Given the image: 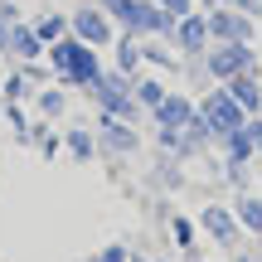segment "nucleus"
<instances>
[{
    "mask_svg": "<svg viewBox=\"0 0 262 262\" xmlns=\"http://www.w3.org/2000/svg\"><path fill=\"white\" fill-rule=\"evenodd\" d=\"M49 68H54L58 88H93L97 73H102V63H97L93 44H83V39H58V44H49Z\"/></svg>",
    "mask_w": 262,
    "mask_h": 262,
    "instance_id": "nucleus-1",
    "label": "nucleus"
},
{
    "mask_svg": "<svg viewBox=\"0 0 262 262\" xmlns=\"http://www.w3.org/2000/svg\"><path fill=\"white\" fill-rule=\"evenodd\" d=\"M88 93L97 97L102 117H122V122H131V117L141 112V102H136V93H131V78L126 73H97V83L88 88Z\"/></svg>",
    "mask_w": 262,
    "mask_h": 262,
    "instance_id": "nucleus-2",
    "label": "nucleus"
},
{
    "mask_svg": "<svg viewBox=\"0 0 262 262\" xmlns=\"http://www.w3.org/2000/svg\"><path fill=\"white\" fill-rule=\"evenodd\" d=\"M199 122H204L214 136H228V131H238V126H248V112L233 102V93H209L204 97V107H199Z\"/></svg>",
    "mask_w": 262,
    "mask_h": 262,
    "instance_id": "nucleus-3",
    "label": "nucleus"
},
{
    "mask_svg": "<svg viewBox=\"0 0 262 262\" xmlns=\"http://www.w3.org/2000/svg\"><path fill=\"white\" fill-rule=\"evenodd\" d=\"M68 29H73L83 44H93V49H97V44H112V39H117V34H112V15H107L102 5H83L73 19H68Z\"/></svg>",
    "mask_w": 262,
    "mask_h": 262,
    "instance_id": "nucleus-4",
    "label": "nucleus"
},
{
    "mask_svg": "<svg viewBox=\"0 0 262 262\" xmlns=\"http://www.w3.org/2000/svg\"><path fill=\"white\" fill-rule=\"evenodd\" d=\"M136 146H141V136L122 122V117H102V131H97V150H107V156H131Z\"/></svg>",
    "mask_w": 262,
    "mask_h": 262,
    "instance_id": "nucleus-5",
    "label": "nucleus"
},
{
    "mask_svg": "<svg viewBox=\"0 0 262 262\" xmlns=\"http://www.w3.org/2000/svg\"><path fill=\"white\" fill-rule=\"evenodd\" d=\"M199 228H204L209 238H219V243H238V233H243V224H238V214L233 209H224V204H209L204 214H199Z\"/></svg>",
    "mask_w": 262,
    "mask_h": 262,
    "instance_id": "nucleus-6",
    "label": "nucleus"
},
{
    "mask_svg": "<svg viewBox=\"0 0 262 262\" xmlns=\"http://www.w3.org/2000/svg\"><path fill=\"white\" fill-rule=\"evenodd\" d=\"M209 68H214V78H238V73L253 68V54H248V44H233V39H228L224 49L209 54Z\"/></svg>",
    "mask_w": 262,
    "mask_h": 262,
    "instance_id": "nucleus-7",
    "label": "nucleus"
},
{
    "mask_svg": "<svg viewBox=\"0 0 262 262\" xmlns=\"http://www.w3.org/2000/svg\"><path fill=\"white\" fill-rule=\"evenodd\" d=\"M5 54H15L19 63H34V58L44 54V39L34 34V25H19V19H15V25H10V44H5Z\"/></svg>",
    "mask_w": 262,
    "mask_h": 262,
    "instance_id": "nucleus-8",
    "label": "nucleus"
},
{
    "mask_svg": "<svg viewBox=\"0 0 262 262\" xmlns=\"http://www.w3.org/2000/svg\"><path fill=\"white\" fill-rule=\"evenodd\" d=\"M175 44L185 49V54H199V49L209 44V19H199V15L175 19Z\"/></svg>",
    "mask_w": 262,
    "mask_h": 262,
    "instance_id": "nucleus-9",
    "label": "nucleus"
},
{
    "mask_svg": "<svg viewBox=\"0 0 262 262\" xmlns=\"http://www.w3.org/2000/svg\"><path fill=\"white\" fill-rule=\"evenodd\" d=\"M194 117H199V112H194V102H185V97H170V93H165V102L156 107V122H160V126H170V131H185Z\"/></svg>",
    "mask_w": 262,
    "mask_h": 262,
    "instance_id": "nucleus-10",
    "label": "nucleus"
},
{
    "mask_svg": "<svg viewBox=\"0 0 262 262\" xmlns=\"http://www.w3.org/2000/svg\"><path fill=\"white\" fill-rule=\"evenodd\" d=\"M209 34H219V39H233V44H248V39H253V25H248L243 15L214 10V19H209Z\"/></svg>",
    "mask_w": 262,
    "mask_h": 262,
    "instance_id": "nucleus-11",
    "label": "nucleus"
},
{
    "mask_svg": "<svg viewBox=\"0 0 262 262\" xmlns=\"http://www.w3.org/2000/svg\"><path fill=\"white\" fill-rule=\"evenodd\" d=\"M228 93H233V102L243 107V112H257V107H262V93H257V83H253L248 73L228 78Z\"/></svg>",
    "mask_w": 262,
    "mask_h": 262,
    "instance_id": "nucleus-12",
    "label": "nucleus"
},
{
    "mask_svg": "<svg viewBox=\"0 0 262 262\" xmlns=\"http://www.w3.org/2000/svg\"><path fill=\"white\" fill-rule=\"evenodd\" d=\"M63 150L73 160H93L97 156V136H93V131H83V126H73V131H63Z\"/></svg>",
    "mask_w": 262,
    "mask_h": 262,
    "instance_id": "nucleus-13",
    "label": "nucleus"
},
{
    "mask_svg": "<svg viewBox=\"0 0 262 262\" xmlns=\"http://www.w3.org/2000/svg\"><path fill=\"white\" fill-rule=\"evenodd\" d=\"M233 214H238V224H243L248 233H262V199L257 194H243L233 204Z\"/></svg>",
    "mask_w": 262,
    "mask_h": 262,
    "instance_id": "nucleus-14",
    "label": "nucleus"
},
{
    "mask_svg": "<svg viewBox=\"0 0 262 262\" xmlns=\"http://www.w3.org/2000/svg\"><path fill=\"white\" fill-rule=\"evenodd\" d=\"M228 160H233V165H243V160L248 156H253V150H257V141H253V131H248V126H238V131H228Z\"/></svg>",
    "mask_w": 262,
    "mask_h": 262,
    "instance_id": "nucleus-15",
    "label": "nucleus"
},
{
    "mask_svg": "<svg viewBox=\"0 0 262 262\" xmlns=\"http://www.w3.org/2000/svg\"><path fill=\"white\" fill-rule=\"evenodd\" d=\"M131 93H136V102H141V107H150V112L165 102V88H160L156 78H141V83H131Z\"/></svg>",
    "mask_w": 262,
    "mask_h": 262,
    "instance_id": "nucleus-16",
    "label": "nucleus"
},
{
    "mask_svg": "<svg viewBox=\"0 0 262 262\" xmlns=\"http://www.w3.org/2000/svg\"><path fill=\"white\" fill-rule=\"evenodd\" d=\"M34 34L44 39V49H49V44H58V39L68 34V19H63V15H44V19L34 25Z\"/></svg>",
    "mask_w": 262,
    "mask_h": 262,
    "instance_id": "nucleus-17",
    "label": "nucleus"
},
{
    "mask_svg": "<svg viewBox=\"0 0 262 262\" xmlns=\"http://www.w3.org/2000/svg\"><path fill=\"white\" fill-rule=\"evenodd\" d=\"M117 63H122V73L131 78V73H136V63H141V44H136V39H117Z\"/></svg>",
    "mask_w": 262,
    "mask_h": 262,
    "instance_id": "nucleus-18",
    "label": "nucleus"
},
{
    "mask_svg": "<svg viewBox=\"0 0 262 262\" xmlns=\"http://www.w3.org/2000/svg\"><path fill=\"white\" fill-rule=\"evenodd\" d=\"M68 107V88H49V93H39V112L44 117H63Z\"/></svg>",
    "mask_w": 262,
    "mask_h": 262,
    "instance_id": "nucleus-19",
    "label": "nucleus"
},
{
    "mask_svg": "<svg viewBox=\"0 0 262 262\" xmlns=\"http://www.w3.org/2000/svg\"><path fill=\"white\" fill-rule=\"evenodd\" d=\"M170 233H175V243L185 248V253H189V248H194V224H189L185 214H175V219H170Z\"/></svg>",
    "mask_w": 262,
    "mask_h": 262,
    "instance_id": "nucleus-20",
    "label": "nucleus"
},
{
    "mask_svg": "<svg viewBox=\"0 0 262 262\" xmlns=\"http://www.w3.org/2000/svg\"><path fill=\"white\" fill-rule=\"evenodd\" d=\"M25 93H29V78H25V68H15V73L5 78V102H19Z\"/></svg>",
    "mask_w": 262,
    "mask_h": 262,
    "instance_id": "nucleus-21",
    "label": "nucleus"
},
{
    "mask_svg": "<svg viewBox=\"0 0 262 262\" xmlns=\"http://www.w3.org/2000/svg\"><path fill=\"white\" fill-rule=\"evenodd\" d=\"M88 262H131V253H126L122 243H112V248H102V253H93Z\"/></svg>",
    "mask_w": 262,
    "mask_h": 262,
    "instance_id": "nucleus-22",
    "label": "nucleus"
},
{
    "mask_svg": "<svg viewBox=\"0 0 262 262\" xmlns=\"http://www.w3.org/2000/svg\"><path fill=\"white\" fill-rule=\"evenodd\" d=\"M160 10H165V15H175V19H185L189 15V0H156Z\"/></svg>",
    "mask_w": 262,
    "mask_h": 262,
    "instance_id": "nucleus-23",
    "label": "nucleus"
},
{
    "mask_svg": "<svg viewBox=\"0 0 262 262\" xmlns=\"http://www.w3.org/2000/svg\"><path fill=\"white\" fill-rule=\"evenodd\" d=\"M5 44H10V19H0V54H5Z\"/></svg>",
    "mask_w": 262,
    "mask_h": 262,
    "instance_id": "nucleus-24",
    "label": "nucleus"
},
{
    "mask_svg": "<svg viewBox=\"0 0 262 262\" xmlns=\"http://www.w3.org/2000/svg\"><path fill=\"white\" fill-rule=\"evenodd\" d=\"M248 131H253V141H257V150H262V126H248Z\"/></svg>",
    "mask_w": 262,
    "mask_h": 262,
    "instance_id": "nucleus-25",
    "label": "nucleus"
},
{
    "mask_svg": "<svg viewBox=\"0 0 262 262\" xmlns=\"http://www.w3.org/2000/svg\"><path fill=\"white\" fill-rule=\"evenodd\" d=\"M209 5H224V0H209Z\"/></svg>",
    "mask_w": 262,
    "mask_h": 262,
    "instance_id": "nucleus-26",
    "label": "nucleus"
}]
</instances>
